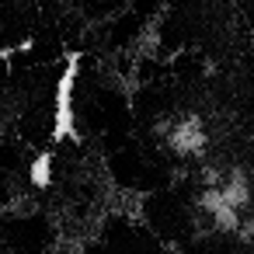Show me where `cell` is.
Listing matches in <instances>:
<instances>
[{
    "instance_id": "obj_1",
    "label": "cell",
    "mask_w": 254,
    "mask_h": 254,
    "mask_svg": "<svg viewBox=\"0 0 254 254\" xmlns=\"http://www.w3.org/2000/svg\"><path fill=\"white\" fill-rule=\"evenodd\" d=\"M191 212L219 240L254 244V164H202Z\"/></svg>"
},
{
    "instance_id": "obj_2",
    "label": "cell",
    "mask_w": 254,
    "mask_h": 254,
    "mask_svg": "<svg viewBox=\"0 0 254 254\" xmlns=\"http://www.w3.org/2000/svg\"><path fill=\"white\" fill-rule=\"evenodd\" d=\"M153 139L160 146L164 157L178 160V164H191V160H205L209 153V126L205 119L195 112V108H185V112H171L157 122L153 129Z\"/></svg>"
}]
</instances>
